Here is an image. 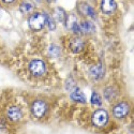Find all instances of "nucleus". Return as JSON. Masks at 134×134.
Segmentation results:
<instances>
[{
    "instance_id": "20",
    "label": "nucleus",
    "mask_w": 134,
    "mask_h": 134,
    "mask_svg": "<svg viewBox=\"0 0 134 134\" xmlns=\"http://www.w3.org/2000/svg\"><path fill=\"white\" fill-rule=\"evenodd\" d=\"M3 127H4V125H3V124H1V122H0V129H3Z\"/></svg>"
},
{
    "instance_id": "18",
    "label": "nucleus",
    "mask_w": 134,
    "mask_h": 134,
    "mask_svg": "<svg viewBox=\"0 0 134 134\" xmlns=\"http://www.w3.org/2000/svg\"><path fill=\"white\" fill-rule=\"evenodd\" d=\"M46 26L48 27L49 30H55L56 29V25H55V20L53 19V17L51 16H46Z\"/></svg>"
},
{
    "instance_id": "11",
    "label": "nucleus",
    "mask_w": 134,
    "mask_h": 134,
    "mask_svg": "<svg viewBox=\"0 0 134 134\" xmlns=\"http://www.w3.org/2000/svg\"><path fill=\"white\" fill-rule=\"evenodd\" d=\"M79 31H81L84 35H89L94 31V27L90 21H83L79 25Z\"/></svg>"
},
{
    "instance_id": "8",
    "label": "nucleus",
    "mask_w": 134,
    "mask_h": 134,
    "mask_svg": "<svg viewBox=\"0 0 134 134\" xmlns=\"http://www.w3.org/2000/svg\"><path fill=\"white\" fill-rule=\"evenodd\" d=\"M79 11L80 13L85 15V16H89V17H96V12L87 3H81L79 5Z\"/></svg>"
},
{
    "instance_id": "5",
    "label": "nucleus",
    "mask_w": 134,
    "mask_h": 134,
    "mask_svg": "<svg viewBox=\"0 0 134 134\" xmlns=\"http://www.w3.org/2000/svg\"><path fill=\"white\" fill-rule=\"evenodd\" d=\"M130 111V107L129 105L126 103V102H121V103H118L117 105L114 106L113 108V114L116 118H124L126 117Z\"/></svg>"
},
{
    "instance_id": "2",
    "label": "nucleus",
    "mask_w": 134,
    "mask_h": 134,
    "mask_svg": "<svg viewBox=\"0 0 134 134\" xmlns=\"http://www.w3.org/2000/svg\"><path fill=\"white\" fill-rule=\"evenodd\" d=\"M108 121V113L105 109H98L92 115V124L96 127H104Z\"/></svg>"
},
{
    "instance_id": "7",
    "label": "nucleus",
    "mask_w": 134,
    "mask_h": 134,
    "mask_svg": "<svg viewBox=\"0 0 134 134\" xmlns=\"http://www.w3.org/2000/svg\"><path fill=\"white\" fill-rule=\"evenodd\" d=\"M101 9H102V12L109 14L111 12H114L115 9H116V3L114 0H102V3H101Z\"/></svg>"
},
{
    "instance_id": "13",
    "label": "nucleus",
    "mask_w": 134,
    "mask_h": 134,
    "mask_svg": "<svg viewBox=\"0 0 134 134\" xmlns=\"http://www.w3.org/2000/svg\"><path fill=\"white\" fill-rule=\"evenodd\" d=\"M71 99L73 100V101H75V102H82V103L86 102V97H85V94H84L81 90H79V89H76V90L72 91V93H71Z\"/></svg>"
},
{
    "instance_id": "22",
    "label": "nucleus",
    "mask_w": 134,
    "mask_h": 134,
    "mask_svg": "<svg viewBox=\"0 0 134 134\" xmlns=\"http://www.w3.org/2000/svg\"><path fill=\"white\" fill-rule=\"evenodd\" d=\"M38 1H40V0H38Z\"/></svg>"
},
{
    "instance_id": "1",
    "label": "nucleus",
    "mask_w": 134,
    "mask_h": 134,
    "mask_svg": "<svg viewBox=\"0 0 134 134\" xmlns=\"http://www.w3.org/2000/svg\"><path fill=\"white\" fill-rule=\"evenodd\" d=\"M46 23V15L43 13H35L33 15L30 16L29 18V27L32 30H41Z\"/></svg>"
},
{
    "instance_id": "10",
    "label": "nucleus",
    "mask_w": 134,
    "mask_h": 134,
    "mask_svg": "<svg viewBox=\"0 0 134 134\" xmlns=\"http://www.w3.org/2000/svg\"><path fill=\"white\" fill-rule=\"evenodd\" d=\"M90 74L94 80H99L104 75V69L101 64H96L93 66H91L90 69Z\"/></svg>"
},
{
    "instance_id": "15",
    "label": "nucleus",
    "mask_w": 134,
    "mask_h": 134,
    "mask_svg": "<svg viewBox=\"0 0 134 134\" xmlns=\"http://www.w3.org/2000/svg\"><path fill=\"white\" fill-rule=\"evenodd\" d=\"M91 103H92L93 105H98V106H100V105L102 104L101 98H100V96H99L97 92H93V93L91 94Z\"/></svg>"
},
{
    "instance_id": "4",
    "label": "nucleus",
    "mask_w": 134,
    "mask_h": 134,
    "mask_svg": "<svg viewBox=\"0 0 134 134\" xmlns=\"http://www.w3.org/2000/svg\"><path fill=\"white\" fill-rule=\"evenodd\" d=\"M46 109H47L46 103L44 101H41V100H37V101H35L32 104V106H31L32 114L37 118H41V117H43L44 115H45Z\"/></svg>"
},
{
    "instance_id": "3",
    "label": "nucleus",
    "mask_w": 134,
    "mask_h": 134,
    "mask_svg": "<svg viewBox=\"0 0 134 134\" xmlns=\"http://www.w3.org/2000/svg\"><path fill=\"white\" fill-rule=\"evenodd\" d=\"M29 71L33 76H41L45 73V64L40 59H33L29 63Z\"/></svg>"
},
{
    "instance_id": "14",
    "label": "nucleus",
    "mask_w": 134,
    "mask_h": 134,
    "mask_svg": "<svg viewBox=\"0 0 134 134\" xmlns=\"http://www.w3.org/2000/svg\"><path fill=\"white\" fill-rule=\"evenodd\" d=\"M55 15H56V18H57L59 21H61V23H63V21L65 20V17H64V16H65V13H64V11H63L61 8H58V9H57Z\"/></svg>"
},
{
    "instance_id": "16",
    "label": "nucleus",
    "mask_w": 134,
    "mask_h": 134,
    "mask_svg": "<svg viewBox=\"0 0 134 134\" xmlns=\"http://www.w3.org/2000/svg\"><path fill=\"white\" fill-rule=\"evenodd\" d=\"M32 9H33V5L31 3H29V2H24V3L20 4V11L21 12H24V13L30 12Z\"/></svg>"
},
{
    "instance_id": "9",
    "label": "nucleus",
    "mask_w": 134,
    "mask_h": 134,
    "mask_svg": "<svg viewBox=\"0 0 134 134\" xmlns=\"http://www.w3.org/2000/svg\"><path fill=\"white\" fill-rule=\"evenodd\" d=\"M70 47H71V51L73 53H80L83 51L84 48V42L82 39L80 38H74L72 41H71V44H70Z\"/></svg>"
},
{
    "instance_id": "12",
    "label": "nucleus",
    "mask_w": 134,
    "mask_h": 134,
    "mask_svg": "<svg viewBox=\"0 0 134 134\" xmlns=\"http://www.w3.org/2000/svg\"><path fill=\"white\" fill-rule=\"evenodd\" d=\"M65 25L68 26V28L72 29L74 32L79 31V24L76 21V17L74 15H69L68 17H65Z\"/></svg>"
},
{
    "instance_id": "17",
    "label": "nucleus",
    "mask_w": 134,
    "mask_h": 134,
    "mask_svg": "<svg viewBox=\"0 0 134 134\" xmlns=\"http://www.w3.org/2000/svg\"><path fill=\"white\" fill-rule=\"evenodd\" d=\"M49 55L52 56V57H58V56L60 55V48L58 46H51L49 48Z\"/></svg>"
},
{
    "instance_id": "19",
    "label": "nucleus",
    "mask_w": 134,
    "mask_h": 134,
    "mask_svg": "<svg viewBox=\"0 0 134 134\" xmlns=\"http://www.w3.org/2000/svg\"><path fill=\"white\" fill-rule=\"evenodd\" d=\"M15 0H2V2H4V3H12Z\"/></svg>"
},
{
    "instance_id": "6",
    "label": "nucleus",
    "mask_w": 134,
    "mask_h": 134,
    "mask_svg": "<svg viewBox=\"0 0 134 134\" xmlns=\"http://www.w3.org/2000/svg\"><path fill=\"white\" fill-rule=\"evenodd\" d=\"M8 118L11 120V121H17L21 118L23 116V113H21V109L18 108L17 106H11L9 109H8Z\"/></svg>"
},
{
    "instance_id": "21",
    "label": "nucleus",
    "mask_w": 134,
    "mask_h": 134,
    "mask_svg": "<svg viewBox=\"0 0 134 134\" xmlns=\"http://www.w3.org/2000/svg\"><path fill=\"white\" fill-rule=\"evenodd\" d=\"M48 2H54V1H56V0H47Z\"/></svg>"
}]
</instances>
